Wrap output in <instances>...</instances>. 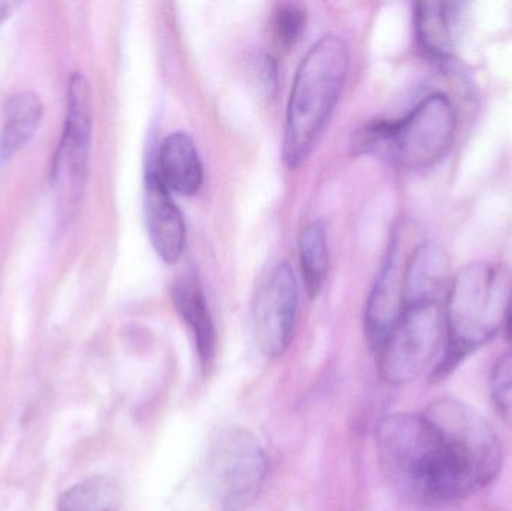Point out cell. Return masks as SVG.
Returning a JSON list of instances; mask_svg holds the SVG:
<instances>
[{
	"instance_id": "6da1fadb",
	"label": "cell",
	"mask_w": 512,
	"mask_h": 511,
	"mask_svg": "<svg viewBox=\"0 0 512 511\" xmlns=\"http://www.w3.org/2000/svg\"><path fill=\"white\" fill-rule=\"evenodd\" d=\"M376 449L388 485L415 506H445L478 492L444 435L423 413L385 417L376 429Z\"/></svg>"
},
{
	"instance_id": "7a4b0ae2",
	"label": "cell",
	"mask_w": 512,
	"mask_h": 511,
	"mask_svg": "<svg viewBox=\"0 0 512 511\" xmlns=\"http://www.w3.org/2000/svg\"><path fill=\"white\" fill-rule=\"evenodd\" d=\"M512 303L511 273L499 264H465L451 276L444 299L448 344L430 378L442 381L474 351L507 327Z\"/></svg>"
},
{
	"instance_id": "3957f363",
	"label": "cell",
	"mask_w": 512,
	"mask_h": 511,
	"mask_svg": "<svg viewBox=\"0 0 512 511\" xmlns=\"http://www.w3.org/2000/svg\"><path fill=\"white\" fill-rule=\"evenodd\" d=\"M349 62L348 44L333 33L319 38L304 54L286 105L282 143L286 167H300L315 149L342 95Z\"/></svg>"
},
{
	"instance_id": "277c9868",
	"label": "cell",
	"mask_w": 512,
	"mask_h": 511,
	"mask_svg": "<svg viewBox=\"0 0 512 511\" xmlns=\"http://www.w3.org/2000/svg\"><path fill=\"white\" fill-rule=\"evenodd\" d=\"M457 132V113L450 96H424L399 120H378L364 126L354 138L358 153L375 156L406 171L438 165L450 153Z\"/></svg>"
},
{
	"instance_id": "5b68a950",
	"label": "cell",
	"mask_w": 512,
	"mask_h": 511,
	"mask_svg": "<svg viewBox=\"0 0 512 511\" xmlns=\"http://www.w3.org/2000/svg\"><path fill=\"white\" fill-rule=\"evenodd\" d=\"M93 137V99L81 72L69 77L62 137L51 164V186L60 227L74 219L86 188Z\"/></svg>"
},
{
	"instance_id": "8992f818",
	"label": "cell",
	"mask_w": 512,
	"mask_h": 511,
	"mask_svg": "<svg viewBox=\"0 0 512 511\" xmlns=\"http://www.w3.org/2000/svg\"><path fill=\"white\" fill-rule=\"evenodd\" d=\"M447 344L444 302L409 306L376 351L382 380L405 386L432 375L444 359Z\"/></svg>"
},
{
	"instance_id": "52a82bcc",
	"label": "cell",
	"mask_w": 512,
	"mask_h": 511,
	"mask_svg": "<svg viewBox=\"0 0 512 511\" xmlns=\"http://www.w3.org/2000/svg\"><path fill=\"white\" fill-rule=\"evenodd\" d=\"M267 477V459L256 437L242 426L219 429L210 440L206 480L219 511H243L254 504Z\"/></svg>"
},
{
	"instance_id": "ba28073f",
	"label": "cell",
	"mask_w": 512,
	"mask_h": 511,
	"mask_svg": "<svg viewBox=\"0 0 512 511\" xmlns=\"http://www.w3.org/2000/svg\"><path fill=\"white\" fill-rule=\"evenodd\" d=\"M453 447L477 491L492 485L502 470V444L486 417L466 402L442 398L423 411Z\"/></svg>"
},
{
	"instance_id": "9c48e42d",
	"label": "cell",
	"mask_w": 512,
	"mask_h": 511,
	"mask_svg": "<svg viewBox=\"0 0 512 511\" xmlns=\"http://www.w3.org/2000/svg\"><path fill=\"white\" fill-rule=\"evenodd\" d=\"M298 308V284L294 270L279 261L267 270L252 303L255 341L267 357L282 356L294 333Z\"/></svg>"
},
{
	"instance_id": "30bf717a",
	"label": "cell",
	"mask_w": 512,
	"mask_h": 511,
	"mask_svg": "<svg viewBox=\"0 0 512 511\" xmlns=\"http://www.w3.org/2000/svg\"><path fill=\"white\" fill-rule=\"evenodd\" d=\"M403 236L405 234L400 228L394 233L364 309V332L367 342L375 351L379 350L405 312L403 276L411 249H406Z\"/></svg>"
},
{
	"instance_id": "8fae6325",
	"label": "cell",
	"mask_w": 512,
	"mask_h": 511,
	"mask_svg": "<svg viewBox=\"0 0 512 511\" xmlns=\"http://www.w3.org/2000/svg\"><path fill=\"white\" fill-rule=\"evenodd\" d=\"M144 215L156 254L167 264L177 263L186 248L185 216L152 168L144 182Z\"/></svg>"
},
{
	"instance_id": "7c38bea8",
	"label": "cell",
	"mask_w": 512,
	"mask_h": 511,
	"mask_svg": "<svg viewBox=\"0 0 512 511\" xmlns=\"http://www.w3.org/2000/svg\"><path fill=\"white\" fill-rule=\"evenodd\" d=\"M450 281V260L441 245L423 242L414 246L406 258L403 276L405 309L444 302Z\"/></svg>"
},
{
	"instance_id": "4fadbf2b",
	"label": "cell",
	"mask_w": 512,
	"mask_h": 511,
	"mask_svg": "<svg viewBox=\"0 0 512 511\" xmlns=\"http://www.w3.org/2000/svg\"><path fill=\"white\" fill-rule=\"evenodd\" d=\"M152 170L173 194L194 197L203 188V162L197 144L188 132H171L162 140Z\"/></svg>"
},
{
	"instance_id": "5bb4252c",
	"label": "cell",
	"mask_w": 512,
	"mask_h": 511,
	"mask_svg": "<svg viewBox=\"0 0 512 511\" xmlns=\"http://www.w3.org/2000/svg\"><path fill=\"white\" fill-rule=\"evenodd\" d=\"M173 302L195 339L198 357L204 369L212 365L216 354V329L203 288L195 275H185L173 285Z\"/></svg>"
},
{
	"instance_id": "9a60e30c",
	"label": "cell",
	"mask_w": 512,
	"mask_h": 511,
	"mask_svg": "<svg viewBox=\"0 0 512 511\" xmlns=\"http://www.w3.org/2000/svg\"><path fill=\"white\" fill-rule=\"evenodd\" d=\"M42 114L44 104L32 90H20L6 98L0 125V164L14 158L32 140Z\"/></svg>"
},
{
	"instance_id": "2e32d148",
	"label": "cell",
	"mask_w": 512,
	"mask_h": 511,
	"mask_svg": "<svg viewBox=\"0 0 512 511\" xmlns=\"http://www.w3.org/2000/svg\"><path fill=\"white\" fill-rule=\"evenodd\" d=\"M453 8V3H415V38L430 59L447 62L454 56Z\"/></svg>"
},
{
	"instance_id": "e0dca14e",
	"label": "cell",
	"mask_w": 512,
	"mask_h": 511,
	"mask_svg": "<svg viewBox=\"0 0 512 511\" xmlns=\"http://www.w3.org/2000/svg\"><path fill=\"white\" fill-rule=\"evenodd\" d=\"M298 255L304 287L310 299H315L321 293L328 275L327 228L324 222H312L301 231Z\"/></svg>"
},
{
	"instance_id": "ac0fdd59",
	"label": "cell",
	"mask_w": 512,
	"mask_h": 511,
	"mask_svg": "<svg viewBox=\"0 0 512 511\" xmlns=\"http://www.w3.org/2000/svg\"><path fill=\"white\" fill-rule=\"evenodd\" d=\"M122 494L116 480L93 476L71 486L57 501V511H120Z\"/></svg>"
},
{
	"instance_id": "d6986e66",
	"label": "cell",
	"mask_w": 512,
	"mask_h": 511,
	"mask_svg": "<svg viewBox=\"0 0 512 511\" xmlns=\"http://www.w3.org/2000/svg\"><path fill=\"white\" fill-rule=\"evenodd\" d=\"M307 14L303 6L297 3H283L274 12L273 33L277 47L288 51L295 47L304 30H306Z\"/></svg>"
},
{
	"instance_id": "ffe728a7",
	"label": "cell",
	"mask_w": 512,
	"mask_h": 511,
	"mask_svg": "<svg viewBox=\"0 0 512 511\" xmlns=\"http://www.w3.org/2000/svg\"><path fill=\"white\" fill-rule=\"evenodd\" d=\"M490 396L502 422L512 429V347L499 357L490 377Z\"/></svg>"
},
{
	"instance_id": "44dd1931",
	"label": "cell",
	"mask_w": 512,
	"mask_h": 511,
	"mask_svg": "<svg viewBox=\"0 0 512 511\" xmlns=\"http://www.w3.org/2000/svg\"><path fill=\"white\" fill-rule=\"evenodd\" d=\"M20 6L18 2H9V0H0V26L11 17L12 12Z\"/></svg>"
},
{
	"instance_id": "7402d4cb",
	"label": "cell",
	"mask_w": 512,
	"mask_h": 511,
	"mask_svg": "<svg viewBox=\"0 0 512 511\" xmlns=\"http://www.w3.org/2000/svg\"><path fill=\"white\" fill-rule=\"evenodd\" d=\"M507 329L508 336H510L511 342H512V303H511V309L510 314H508V321H507Z\"/></svg>"
}]
</instances>
